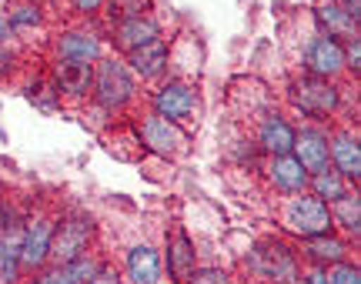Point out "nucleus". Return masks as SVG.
<instances>
[{"label": "nucleus", "mask_w": 361, "mask_h": 284, "mask_svg": "<svg viewBox=\"0 0 361 284\" xmlns=\"http://www.w3.org/2000/svg\"><path fill=\"white\" fill-rule=\"evenodd\" d=\"M284 104L301 124H328L345 104V87L338 80H324L314 74H295L284 87Z\"/></svg>", "instance_id": "f03ea898"}, {"label": "nucleus", "mask_w": 361, "mask_h": 284, "mask_svg": "<svg viewBox=\"0 0 361 284\" xmlns=\"http://www.w3.org/2000/svg\"><path fill=\"white\" fill-rule=\"evenodd\" d=\"M328 207H331V228L358 245V237H361V194H358V187H351L345 197H338L335 204H328Z\"/></svg>", "instance_id": "4be33fe9"}, {"label": "nucleus", "mask_w": 361, "mask_h": 284, "mask_svg": "<svg viewBox=\"0 0 361 284\" xmlns=\"http://www.w3.org/2000/svg\"><path fill=\"white\" fill-rule=\"evenodd\" d=\"M4 197H7V181L0 178V201H4Z\"/></svg>", "instance_id": "58836bf2"}, {"label": "nucleus", "mask_w": 361, "mask_h": 284, "mask_svg": "<svg viewBox=\"0 0 361 284\" xmlns=\"http://www.w3.org/2000/svg\"><path fill=\"white\" fill-rule=\"evenodd\" d=\"M295 247H298V254H301V261L314 264V268H335L341 261L358 258L355 254L358 245L338 231H324V234H314V237H305V241H295Z\"/></svg>", "instance_id": "4468645a"}, {"label": "nucleus", "mask_w": 361, "mask_h": 284, "mask_svg": "<svg viewBox=\"0 0 361 284\" xmlns=\"http://www.w3.org/2000/svg\"><path fill=\"white\" fill-rule=\"evenodd\" d=\"M4 7H7V17H11V24L17 34L37 30V27H44V20H47V11H44L40 0H11V4H4Z\"/></svg>", "instance_id": "393cba45"}, {"label": "nucleus", "mask_w": 361, "mask_h": 284, "mask_svg": "<svg viewBox=\"0 0 361 284\" xmlns=\"http://www.w3.org/2000/svg\"><path fill=\"white\" fill-rule=\"evenodd\" d=\"M51 80L64 97V104H87L94 87V64L84 61H51Z\"/></svg>", "instance_id": "a211bd4d"}, {"label": "nucleus", "mask_w": 361, "mask_h": 284, "mask_svg": "<svg viewBox=\"0 0 361 284\" xmlns=\"http://www.w3.org/2000/svg\"><path fill=\"white\" fill-rule=\"evenodd\" d=\"M308 191L314 194V197H322L324 204H335L338 197H345V194L351 191V184L345 181L335 168H324V171H314L308 178Z\"/></svg>", "instance_id": "b1692460"}, {"label": "nucleus", "mask_w": 361, "mask_h": 284, "mask_svg": "<svg viewBox=\"0 0 361 284\" xmlns=\"http://www.w3.org/2000/svg\"><path fill=\"white\" fill-rule=\"evenodd\" d=\"M301 271L305 261L298 254L295 241L281 234L258 237L245 254V274L251 278V284H305Z\"/></svg>", "instance_id": "f257e3e1"}, {"label": "nucleus", "mask_w": 361, "mask_h": 284, "mask_svg": "<svg viewBox=\"0 0 361 284\" xmlns=\"http://www.w3.org/2000/svg\"><path fill=\"white\" fill-rule=\"evenodd\" d=\"M328 164L351 184L358 187L361 181V141L358 128H335L328 130Z\"/></svg>", "instance_id": "2eb2a0df"}, {"label": "nucleus", "mask_w": 361, "mask_h": 284, "mask_svg": "<svg viewBox=\"0 0 361 284\" xmlns=\"http://www.w3.org/2000/svg\"><path fill=\"white\" fill-rule=\"evenodd\" d=\"M124 284H168L164 281V261L161 247L151 241H137L124 251V268H121Z\"/></svg>", "instance_id": "f3484780"}, {"label": "nucleus", "mask_w": 361, "mask_h": 284, "mask_svg": "<svg viewBox=\"0 0 361 284\" xmlns=\"http://www.w3.org/2000/svg\"><path fill=\"white\" fill-rule=\"evenodd\" d=\"M20 218H24V211L17 207V201H13V197H4V201H0V234L7 231V228H13Z\"/></svg>", "instance_id": "473e14b6"}, {"label": "nucleus", "mask_w": 361, "mask_h": 284, "mask_svg": "<svg viewBox=\"0 0 361 284\" xmlns=\"http://www.w3.org/2000/svg\"><path fill=\"white\" fill-rule=\"evenodd\" d=\"M107 54V34L97 30L94 24H71L57 30L51 40V57L54 61H84V64H97Z\"/></svg>", "instance_id": "9b49d317"}, {"label": "nucleus", "mask_w": 361, "mask_h": 284, "mask_svg": "<svg viewBox=\"0 0 361 284\" xmlns=\"http://www.w3.org/2000/svg\"><path fill=\"white\" fill-rule=\"evenodd\" d=\"M301 70L341 84V80L348 78V67H345V40H338L314 27V34L305 40V51H301Z\"/></svg>", "instance_id": "9d476101"}, {"label": "nucleus", "mask_w": 361, "mask_h": 284, "mask_svg": "<svg viewBox=\"0 0 361 284\" xmlns=\"http://www.w3.org/2000/svg\"><path fill=\"white\" fill-rule=\"evenodd\" d=\"M328 281L331 284H361V264L358 258H348L335 264V268H328Z\"/></svg>", "instance_id": "c85d7f7f"}, {"label": "nucleus", "mask_w": 361, "mask_h": 284, "mask_svg": "<svg viewBox=\"0 0 361 284\" xmlns=\"http://www.w3.org/2000/svg\"><path fill=\"white\" fill-rule=\"evenodd\" d=\"M161 261H164V281L168 284H188L191 281V274L201 268L197 245H194V237L188 234L184 224H174V228L164 234Z\"/></svg>", "instance_id": "f8f14e48"}, {"label": "nucleus", "mask_w": 361, "mask_h": 284, "mask_svg": "<svg viewBox=\"0 0 361 284\" xmlns=\"http://www.w3.org/2000/svg\"><path fill=\"white\" fill-rule=\"evenodd\" d=\"M141 97V84L134 80L130 67L124 64L121 54H104L94 64V87H90V104L104 107L107 114L128 117Z\"/></svg>", "instance_id": "7ed1b4c3"}, {"label": "nucleus", "mask_w": 361, "mask_h": 284, "mask_svg": "<svg viewBox=\"0 0 361 284\" xmlns=\"http://www.w3.org/2000/svg\"><path fill=\"white\" fill-rule=\"evenodd\" d=\"M13 40H17V30L7 17V7H0V44H13Z\"/></svg>", "instance_id": "e433bc0d"}, {"label": "nucleus", "mask_w": 361, "mask_h": 284, "mask_svg": "<svg viewBox=\"0 0 361 284\" xmlns=\"http://www.w3.org/2000/svg\"><path fill=\"white\" fill-rule=\"evenodd\" d=\"M291 154L305 164L308 174L331 168L328 164V124H298L295 151Z\"/></svg>", "instance_id": "aec40b11"}, {"label": "nucleus", "mask_w": 361, "mask_h": 284, "mask_svg": "<svg viewBox=\"0 0 361 284\" xmlns=\"http://www.w3.org/2000/svg\"><path fill=\"white\" fill-rule=\"evenodd\" d=\"M94 245H97V221H94V214H87L84 207H67V211L57 214L54 241H51V264H67V261L94 251Z\"/></svg>", "instance_id": "423d86ee"}, {"label": "nucleus", "mask_w": 361, "mask_h": 284, "mask_svg": "<svg viewBox=\"0 0 361 284\" xmlns=\"http://www.w3.org/2000/svg\"><path fill=\"white\" fill-rule=\"evenodd\" d=\"M231 161L238 168H251V171L264 168V154H261V147L251 137H241L238 144H231Z\"/></svg>", "instance_id": "bb28decb"}, {"label": "nucleus", "mask_w": 361, "mask_h": 284, "mask_svg": "<svg viewBox=\"0 0 361 284\" xmlns=\"http://www.w3.org/2000/svg\"><path fill=\"white\" fill-rule=\"evenodd\" d=\"M24 284H64V278H61V268H57V264H47L44 271L24 278Z\"/></svg>", "instance_id": "72a5a7b5"}, {"label": "nucleus", "mask_w": 361, "mask_h": 284, "mask_svg": "<svg viewBox=\"0 0 361 284\" xmlns=\"http://www.w3.org/2000/svg\"><path fill=\"white\" fill-rule=\"evenodd\" d=\"M107 4H111V0H71V17H74L78 24H90V20L104 17Z\"/></svg>", "instance_id": "cd10ccee"}, {"label": "nucleus", "mask_w": 361, "mask_h": 284, "mask_svg": "<svg viewBox=\"0 0 361 284\" xmlns=\"http://www.w3.org/2000/svg\"><path fill=\"white\" fill-rule=\"evenodd\" d=\"M54 224H57V214L47 211V207L24 211V224H20V268H24L27 278L44 271L51 264Z\"/></svg>", "instance_id": "6e6552de"}, {"label": "nucleus", "mask_w": 361, "mask_h": 284, "mask_svg": "<svg viewBox=\"0 0 361 284\" xmlns=\"http://www.w3.org/2000/svg\"><path fill=\"white\" fill-rule=\"evenodd\" d=\"M278 224H281V231L291 241H305V237H314V234L335 231L331 228V207L324 204L322 197H314L311 191L281 197V204H278Z\"/></svg>", "instance_id": "39448f33"}, {"label": "nucleus", "mask_w": 361, "mask_h": 284, "mask_svg": "<svg viewBox=\"0 0 361 284\" xmlns=\"http://www.w3.org/2000/svg\"><path fill=\"white\" fill-rule=\"evenodd\" d=\"M87 284H124V278H121V271H117L114 264H111V261H107V264H104L101 271L94 274V278H90Z\"/></svg>", "instance_id": "f704fd0d"}, {"label": "nucleus", "mask_w": 361, "mask_h": 284, "mask_svg": "<svg viewBox=\"0 0 361 284\" xmlns=\"http://www.w3.org/2000/svg\"><path fill=\"white\" fill-rule=\"evenodd\" d=\"M161 37H164V24H161V17L151 7L134 13H121V17H114L107 24V40H111L114 54H121V57H128L130 51H141V47H147V44H154Z\"/></svg>", "instance_id": "1a4fd4ad"}, {"label": "nucleus", "mask_w": 361, "mask_h": 284, "mask_svg": "<svg viewBox=\"0 0 361 284\" xmlns=\"http://www.w3.org/2000/svg\"><path fill=\"white\" fill-rule=\"evenodd\" d=\"M111 4H121V7H128V4H141V0H111Z\"/></svg>", "instance_id": "ea45409f"}, {"label": "nucleus", "mask_w": 361, "mask_h": 284, "mask_svg": "<svg viewBox=\"0 0 361 284\" xmlns=\"http://www.w3.org/2000/svg\"><path fill=\"white\" fill-rule=\"evenodd\" d=\"M17 70H20V54H17V47H13V44H0V84L11 80Z\"/></svg>", "instance_id": "7c9ffc66"}, {"label": "nucleus", "mask_w": 361, "mask_h": 284, "mask_svg": "<svg viewBox=\"0 0 361 284\" xmlns=\"http://www.w3.org/2000/svg\"><path fill=\"white\" fill-rule=\"evenodd\" d=\"M295 134H298V124L291 121V114H284L281 107H268L264 114H258L251 141L258 144L264 157H278L295 151Z\"/></svg>", "instance_id": "ddd939ff"}, {"label": "nucleus", "mask_w": 361, "mask_h": 284, "mask_svg": "<svg viewBox=\"0 0 361 284\" xmlns=\"http://www.w3.org/2000/svg\"><path fill=\"white\" fill-rule=\"evenodd\" d=\"M314 27L338 40H348V37H358L361 34V24L351 20L348 13L338 7V0H318V4H314Z\"/></svg>", "instance_id": "412c9836"}, {"label": "nucleus", "mask_w": 361, "mask_h": 284, "mask_svg": "<svg viewBox=\"0 0 361 284\" xmlns=\"http://www.w3.org/2000/svg\"><path fill=\"white\" fill-rule=\"evenodd\" d=\"M147 107L154 114L180 124L184 130L197 128L201 114H204V101H201V91H197V80H180V78H164L161 84H154L147 91Z\"/></svg>", "instance_id": "20e7f679"}, {"label": "nucleus", "mask_w": 361, "mask_h": 284, "mask_svg": "<svg viewBox=\"0 0 361 284\" xmlns=\"http://www.w3.org/2000/svg\"><path fill=\"white\" fill-rule=\"evenodd\" d=\"M188 284H234V278H231V271H224L218 264H201V268L191 274Z\"/></svg>", "instance_id": "c756f323"}, {"label": "nucleus", "mask_w": 361, "mask_h": 284, "mask_svg": "<svg viewBox=\"0 0 361 284\" xmlns=\"http://www.w3.org/2000/svg\"><path fill=\"white\" fill-rule=\"evenodd\" d=\"M130 128L137 134V144H141L144 154H154L161 161H174V157H184L191 151V130H184L168 117L154 114L151 107L144 114H137V121Z\"/></svg>", "instance_id": "0eeeda50"}, {"label": "nucleus", "mask_w": 361, "mask_h": 284, "mask_svg": "<svg viewBox=\"0 0 361 284\" xmlns=\"http://www.w3.org/2000/svg\"><path fill=\"white\" fill-rule=\"evenodd\" d=\"M301 281H305V284H331V281H328V268H314V264H305Z\"/></svg>", "instance_id": "c9c22d12"}, {"label": "nucleus", "mask_w": 361, "mask_h": 284, "mask_svg": "<svg viewBox=\"0 0 361 284\" xmlns=\"http://www.w3.org/2000/svg\"><path fill=\"white\" fill-rule=\"evenodd\" d=\"M338 7L348 13L351 20H358V24H361V0H338Z\"/></svg>", "instance_id": "4c0bfd02"}, {"label": "nucleus", "mask_w": 361, "mask_h": 284, "mask_svg": "<svg viewBox=\"0 0 361 284\" xmlns=\"http://www.w3.org/2000/svg\"><path fill=\"white\" fill-rule=\"evenodd\" d=\"M24 97L34 104V111H40V114L64 111V97L57 91V84L51 80V74H34V78L24 84Z\"/></svg>", "instance_id": "5701e85b"}, {"label": "nucleus", "mask_w": 361, "mask_h": 284, "mask_svg": "<svg viewBox=\"0 0 361 284\" xmlns=\"http://www.w3.org/2000/svg\"><path fill=\"white\" fill-rule=\"evenodd\" d=\"M261 174H264L268 187L278 194V197H291V194L308 191V178H311L308 171H305V164H301L295 154L264 157V168H261Z\"/></svg>", "instance_id": "6ab92c4d"}, {"label": "nucleus", "mask_w": 361, "mask_h": 284, "mask_svg": "<svg viewBox=\"0 0 361 284\" xmlns=\"http://www.w3.org/2000/svg\"><path fill=\"white\" fill-rule=\"evenodd\" d=\"M104 264H107V258H104V254H97V251H87V254H80V258L67 261V264H57V268H61V278H64V284H87L94 274L101 271Z\"/></svg>", "instance_id": "a878e982"}, {"label": "nucleus", "mask_w": 361, "mask_h": 284, "mask_svg": "<svg viewBox=\"0 0 361 284\" xmlns=\"http://www.w3.org/2000/svg\"><path fill=\"white\" fill-rule=\"evenodd\" d=\"M345 67H348V78L358 80V74H361V34L345 40Z\"/></svg>", "instance_id": "2f4dec72"}, {"label": "nucleus", "mask_w": 361, "mask_h": 284, "mask_svg": "<svg viewBox=\"0 0 361 284\" xmlns=\"http://www.w3.org/2000/svg\"><path fill=\"white\" fill-rule=\"evenodd\" d=\"M124 64L130 67V74H134L137 84L154 87V84H161V80L171 74V40L161 37V40H154V44L141 47V51H130L128 57H124Z\"/></svg>", "instance_id": "dca6fc26"}]
</instances>
